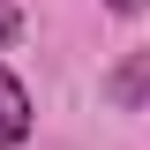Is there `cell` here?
Segmentation results:
<instances>
[{
  "instance_id": "6da1fadb",
  "label": "cell",
  "mask_w": 150,
  "mask_h": 150,
  "mask_svg": "<svg viewBox=\"0 0 150 150\" xmlns=\"http://www.w3.org/2000/svg\"><path fill=\"white\" fill-rule=\"evenodd\" d=\"M23 135H30V98H23V83L8 68H0V150H15Z\"/></svg>"
},
{
  "instance_id": "7a4b0ae2",
  "label": "cell",
  "mask_w": 150,
  "mask_h": 150,
  "mask_svg": "<svg viewBox=\"0 0 150 150\" xmlns=\"http://www.w3.org/2000/svg\"><path fill=\"white\" fill-rule=\"evenodd\" d=\"M23 38V15H15V0H0V45H15Z\"/></svg>"
},
{
  "instance_id": "3957f363",
  "label": "cell",
  "mask_w": 150,
  "mask_h": 150,
  "mask_svg": "<svg viewBox=\"0 0 150 150\" xmlns=\"http://www.w3.org/2000/svg\"><path fill=\"white\" fill-rule=\"evenodd\" d=\"M105 8H112V15H143V0H105Z\"/></svg>"
}]
</instances>
